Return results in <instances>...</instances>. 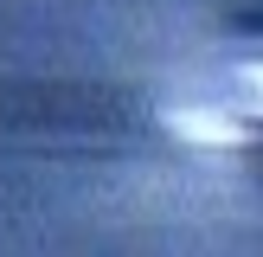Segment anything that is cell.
Instances as JSON below:
<instances>
[{
  "label": "cell",
  "mask_w": 263,
  "mask_h": 257,
  "mask_svg": "<svg viewBox=\"0 0 263 257\" xmlns=\"http://www.w3.org/2000/svg\"><path fill=\"white\" fill-rule=\"evenodd\" d=\"M161 128L193 154H238V148L257 141V128L225 97H174V103H161Z\"/></svg>",
  "instance_id": "obj_1"
},
{
  "label": "cell",
  "mask_w": 263,
  "mask_h": 257,
  "mask_svg": "<svg viewBox=\"0 0 263 257\" xmlns=\"http://www.w3.org/2000/svg\"><path fill=\"white\" fill-rule=\"evenodd\" d=\"M225 103L244 116V122H263V51H244L238 64H231V90H225Z\"/></svg>",
  "instance_id": "obj_2"
}]
</instances>
